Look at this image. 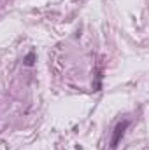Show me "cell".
Listing matches in <instances>:
<instances>
[{"mask_svg": "<svg viewBox=\"0 0 149 150\" xmlns=\"http://www.w3.org/2000/svg\"><path fill=\"white\" fill-rule=\"evenodd\" d=\"M128 126H130V122H128V120H123V122H119V124L114 127L112 140H111V149L112 150L119 145V142H121V138H123V134H125V131H126V127H128Z\"/></svg>", "mask_w": 149, "mask_h": 150, "instance_id": "1", "label": "cell"}, {"mask_svg": "<svg viewBox=\"0 0 149 150\" xmlns=\"http://www.w3.org/2000/svg\"><path fill=\"white\" fill-rule=\"evenodd\" d=\"M35 61H37V54H35V51H30V52L23 58V63H25L27 67H34Z\"/></svg>", "mask_w": 149, "mask_h": 150, "instance_id": "2", "label": "cell"}]
</instances>
